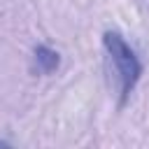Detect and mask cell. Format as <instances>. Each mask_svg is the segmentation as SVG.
<instances>
[{
  "mask_svg": "<svg viewBox=\"0 0 149 149\" xmlns=\"http://www.w3.org/2000/svg\"><path fill=\"white\" fill-rule=\"evenodd\" d=\"M58 61H61L58 58V51H54V49H49L44 44L35 47V63H37V68L42 72H54L58 68Z\"/></svg>",
  "mask_w": 149,
  "mask_h": 149,
  "instance_id": "2",
  "label": "cell"
},
{
  "mask_svg": "<svg viewBox=\"0 0 149 149\" xmlns=\"http://www.w3.org/2000/svg\"><path fill=\"white\" fill-rule=\"evenodd\" d=\"M102 47H105V54H107V63H109V68H112V72H114L121 102H126L128 95L133 93L135 84L140 81L142 63H140L135 49H133L119 33L107 30V33L102 35Z\"/></svg>",
  "mask_w": 149,
  "mask_h": 149,
  "instance_id": "1",
  "label": "cell"
}]
</instances>
